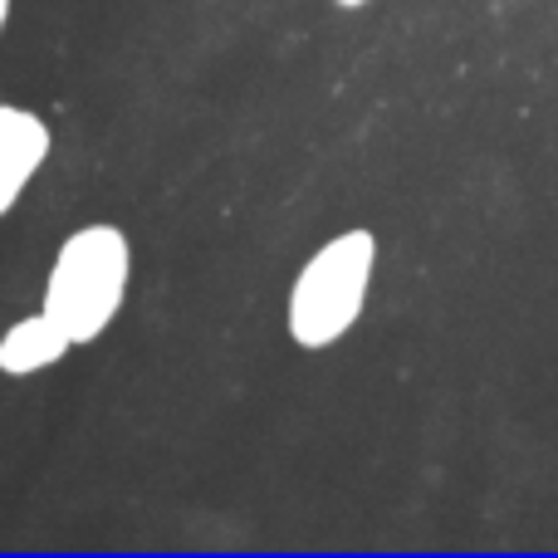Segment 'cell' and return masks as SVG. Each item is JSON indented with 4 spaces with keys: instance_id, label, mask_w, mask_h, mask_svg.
<instances>
[{
    "instance_id": "7a4b0ae2",
    "label": "cell",
    "mask_w": 558,
    "mask_h": 558,
    "mask_svg": "<svg viewBox=\"0 0 558 558\" xmlns=\"http://www.w3.org/2000/svg\"><path fill=\"white\" fill-rule=\"evenodd\" d=\"M373 275H377V235L367 226H348V231L328 235L299 265L294 284H289L284 299L289 338L304 353H324V348L343 343L367 308Z\"/></svg>"
},
{
    "instance_id": "8992f818",
    "label": "cell",
    "mask_w": 558,
    "mask_h": 558,
    "mask_svg": "<svg viewBox=\"0 0 558 558\" xmlns=\"http://www.w3.org/2000/svg\"><path fill=\"white\" fill-rule=\"evenodd\" d=\"M333 5H338V10H363L367 0H333Z\"/></svg>"
},
{
    "instance_id": "5b68a950",
    "label": "cell",
    "mask_w": 558,
    "mask_h": 558,
    "mask_svg": "<svg viewBox=\"0 0 558 558\" xmlns=\"http://www.w3.org/2000/svg\"><path fill=\"white\" fill-rule=\"evenodd\" d=\"M10 10H15V0H0V35H5V25H10Z\"/></svg>"
},
{
    "instance_id": "6da1fadb",
    "label": "cell",
    "mask_w": 558,
    "mask_h": 558,
    "mask_svg": "<svg viewBox=\"0 0 558 558\" xmlns=\"http://www.w3.org/2000/svg\"><path fill=\"white\" fill-rule=\"evenodd\" d=\"M128 289H133V241L113 221H88L59 241L45 275V308L69 343H98L123 314Z\"/></svg>"
},
{
    "instance_id": "3957f363",
    "label": "cell",
    "mask_w": 558,
    "mask_h": 558,
    "mask_svg": "<svg viewBox=\"0 0 558 558\" xmlns=\"http://www.w3.org/2000/svg\"><path fill=\"white\" fill-rule=\"evenodd\" d=\"M49 153H54V133L35 108L0 104V221L20 206L39 172H45Z\"/></svg>"
},
{
    "instance_id": "277c9868",
    "label": "cell",
    "mask_w": 558,
    "mask_h": 558,
    "mask_svg": "<svg viewBox=\"0 0 558 558\" xmlns=\"http://www.w3.org/2000/svg\"><path fill=\"white\" fill-rule=\"evenodd\" d=\"M69 348H74V343H69V333L45 314V308L20 314L15 324H5V333H0V373H5V377L49 373V367H54Z\"/></svg>"
}]
</instances>
